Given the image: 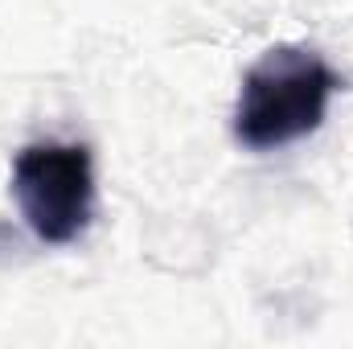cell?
<instances>
[{"mask_svg":"<svg viewBox=\"0 0 353 349\" xmlns=\"http://www.w3.org/2000/svg\"><path fill=\"white\" fill-rule=\"evenodd\" d=\"M341 87L337 70L312 46H271L243 74L234 103V140L251 152H275L312 136Z\"/></svg>","mask_w":353,"mask_h":349,"instance_id":"obj_1","label":"cell"},{"mask_svg":"<svg viewBox=\"0 0 353 349\" xmlns=\"http://www.w3.org/2000/svg\"><path fill=\"white\" fill-rule=\"evenodd\" d=\"M12 201L46 247H70L94 218V161L87 144L37 140L12 161Z\"/></svg>","mask_w":353,"mask_h":349,"instance_id":"obj_2","label":"cell"}]
</instances>
